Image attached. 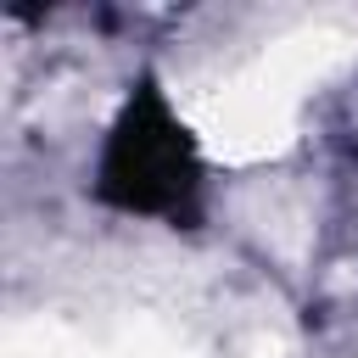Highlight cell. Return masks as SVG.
Segmentation results:
<instances>
[{"mask_svg":"<svg viewBox=\"0 0 358 358\" xmlns=\"http://www.w3.org/2000/svg\"><path fill=\"white\" fill-rule=\"evenodd\" d=\"M95 196L117 213L162 218L173 229H190L201 218V151L190 129L173 117L157 78H140L123 112L112 117Z\"/></svg>","mask_w":358,"mask_h":358,"instance_id":"obj_1","label":"cell"}]
</instances>
